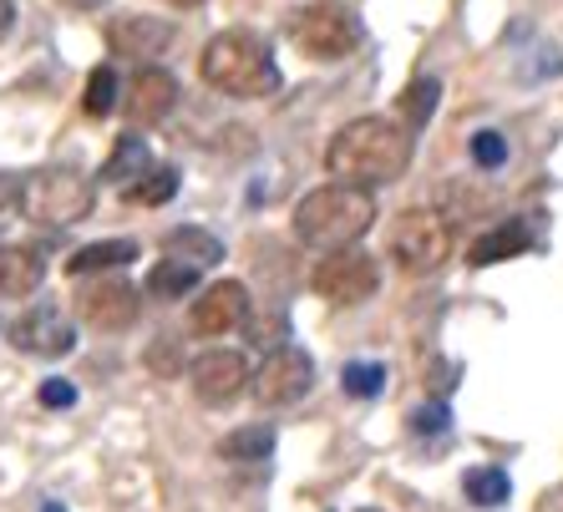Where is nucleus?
I'll return each instance as SVG.
<instances>
[{
	"instance_id": "nucleus-5",
	"label": "nucleus",
	"mask_w": 563,
	"mask_h": 512,
	"mask_svg": "<svg viewBox=\"0 0 563 512\" xmlns=\"http://www.w3.org/2000/svg\"><path fill=\"white\" fill-rule=\"evenodd\" d=\"M386 249H391L401 275H432L452 254V229L437 209H401L391 234H386Z\"/></svg>"
},
{
	"instance_id": "nucleus-35",
	"label": "nucleus",
	"mask_w": 563,
	"mask_h": 512,
	"mask_svg": "<svg viewBox=\"0 0 563 512\" xmlns=\"http://www.w3.org/2000/svg\"><path fill=\"white\" fill-rule=\"evenodd\" d=\"M41 512H66V508H62V502H41Z\"/></svg>"
},
{
	"instance_id": "nucleus-15",
	"label": "nucleus",
	"mask_w": 563,
	"mask_h": 512,
	"mask_svg": "<svg viewBox=\"0 0 563 512\" xmlns=\"http://www.w3.org/2000/svg\"><path fill=\"white\" fill-rule=\"evenodd\" d=\"M168 41L173 21H163V15H122L112 26V52L118 56H163Z\"/></svg>"
},
{
	"instance_id": "nucleus-14",
	"label": "nucleus",
	"mask_w": 563,
	"mask_h": 512,
	"mask_svg": "<svg viewBox=\"0 0 563 512\" xmlns=\"http://www.w3.org/2000/svg\"><path fill=\"white\" fill-rule=\"evenodd\" d=\"M46 279V259L26 244H0V300H26Z\"/></svg>"
},
{
	"instance_id": "nucleus-16",
	"label": "nucleus",
	"mask_w": 563,
	"mask_h": 512,
	"mask_svg": "<svg viewBox=\"0 0 563 512\" xmlns=\"http://www.w3.org/2000/svg\"><path fill=\"white\" fill-rule=\"evenodd\" d=\"M533 244V229L523 224V219H503V224H493L487 234L472 238L467 249V264H477V269H487V264H503V259H518V254Z\"/></svg>"
},
{
	"instance_id": "nucleus-19",
	"label": "nucleus",
	"mask_w": 563,
	"mask_h": 512,
	"mask_svg": "<svg viewBox=\"0 0 563 512\" xmlns=\"http://www.w3.org/2000/svg\"><path fill=\"white\" fill-rule=\"evenodd\" d=\"M198 275H203L198 264H184V259H173V254H163V259L147 269V294H153V300H163V304L184 300V294H194V289H198Z\"/></svg>"
},
{
	"instance_id": "nucleus-10",
	"label": "nucleus",
	"mask_w": 563,
	"mask_h": 512,
	"mask_svg": "<svg viewBox=\"0 0 563 512\" xmlns=\"http://www.w3.org/2000/svg\"><path fill=\"white\" fill-rule=\"evenodd\" d=\"M244 320H250V289H244V279H219V285L203 289L194 300V310H188V325H194V335H203V341L229 335V330H239Z\"/></svg>"
},
{
	"instance_id": "nucleus-2",
	"label": "nucleus",
	"mask_w": 563,
	"mask_h": 512,
	"mask_svg": "<svg viewBox=\"0 0 563 512\" xmlns=\"http://www.w3.org/2000/svg\"><path fill=\"white\" fill-rule=\"evenodd\" d=\"M198 77L209 81L213 92L223 97H269L279 92V66H275V52L269 41L250 26H229L203 46L198 56Z\"/></svg>"
},
{
	"instance_id": "nucleus-27",
	"label": "nucleus",
	"mask_w": 563,
	"mask_h": 512,
	"mask_svg": "<svg viewBox=\"0 0 563 512\" xmlns=\"http://www.w3.org/2000/svg\"><path fill=\"white\" fill-rule=\"evenodd\" d=\"M472 163L477 168H503L508 163V137L503 132H477L472 137Z\"/></svg>"
},
{
	"instance_id": "nucleus-3",
	"label": "nucleus",
	"mask_w": 563,
	"mask_h": 512,
	"mask_svg": "<svg viewBox=\"0 0 563 512\" xmlns=\"http://www.w3.org/2000/svg\"><path fill=\"white\" fill-rule=\"evenodd\" d=\"M376 224V198L355 183H325L295 203V238L310 249H351Z\"/></svg>"
},
{
	"instance_id": "nucleus-13",
	"label": "nucleus",
	"mask_w": 563,
	"mask_h": 512,
	"mask_svg": "<svg viewBox=\"0 0 563 512\" xmlns=\"http://www.w3.org/2000/svg\"><path fill=\"white\" fill-rule=\"evenodd\" d=\"M178 107V81H173V71H163V66H143V71H132L128 77V92H122V118L132 122V127H153V122H163Z\"/></svg>"
},
{
	"instance_id": "nucleus-24",
	"label": "nucleus",
	"mask_w": 563,
	"mask_h": 512,
	"mask_svg": "<svg viewBox=\"0 0 563 512\" xmlns=\"http://www.w3.org/2000/svg\"><path fill=\"white\" fill-rule=\"evenodd\" d=\"M118 102H122L118 66H97L92 77H87V92H81V112H87V118H107Z\"/></svg>"
},
{
	"instance_id": "nucleus-11",
	"label": "nucleus",
	"mask_w": 563,
	"mask_h": 512,
	"mask_svg": "<svg viewBox=\"0 0 563 512\" xmlns=\"http://www.w3.org/2000/svg\"><path fill=\"white\" fill-rule=\"evenodd\" d=\"M5 335H11L15 350L46 355V360H62V355H71V345H77V330H71V320H66L56 304H31Z\"/></svg>"
},
{
	"instance_id": "nucleus-34",
	"label": "nucleus",
	"mask_w": 563,
	"mask_h": 512,
	"mask_svg": "<svg viewBox=\"0 0 563 512\" xmlns=\"http://www.w3.org/2000/svg\"><path fill=\"white\" fill-rule=\"evenodd\" d=\"M168 5H178V11H194V5H203V0H168Z\"/></svg>"
},
{
	"instance_id": "nucleus-22",
	"label": "nucleus",
	"mask_w": 563,
	"mask_h": 512,
	"mask_svg": "<svg viewBox=\"0 0 563 512\" xmlns=\"http://www.w3.org/2000/svg\"><path fill=\"white\" fill-rule=\"evenodd\" d=\"M275 452V432L269 426H239L219 442V457L223 461H269Z\"/></svg>"
},
{
	"instance_id": "nucleus-7",
	"label": "nucleus",
	"mask_w": 563,
	"mask_h": 512,
	"mask_svg": "<svg viewBox=\"0 0 563 512\" xmlns=\"http://www.w3.org/2000/svg\"><path fill=\"white\" fill-rule=\"evenodd\" d=\"M310 289L330 304H361L380 289V264H376V254L355 249V244L351 249H330L325 259L314 264Z\"/></svg>"
},
{
	"instance_id": "nucleus-36",
	"label": "nucleus",
	"mask_w": 563,
	"mask_h": 512,
	"mask_svg": "<svg viewBox=\"0 0 563 512\" xmlns=\"http://www.w3.org/2000/svg\"><path fill=\"white\" fill-rule=\"evenodd\" d=\"M366 512H376V508H366Z\"/></svg>"
},
{
	"instance_id": "nucleus-1",
	"label": "nucleus",
	"mask_w": 563,
	"mask_h": 512,
	"mask_svg": "<svg viewBox=\"0 0 563 512\" xmlns=\"http://www.w3.org/2000/svg\"><path fill=\"white\" fill-rule=\"evenodd\" d=\"M325 168H330V178L355 183V188L396 183L411 168V132L396 118H355L330 137Z\"/></svg>"
},
{
	"instance_id": "nucleus-12",
	"label": "nucleus",
	"mask_w": 563,
	"mask_h": 512,
	"mask_svg": "<svg viewBox=\"0 0 563 512\" xmlns=\"http://www.w3.org/2000/svg\"><path fill=\"white\" fill-rule=\"evenodd\" d=\"M188 381H194L198 401H209V407H229V401L254 381V370H250V360H244L239 350H203L194 366H188Z\"/></svg>"
},
{
	"instance_id": "nucleus-6",
	"label": "nucleus",
	"mask_w": 563,
	"mask_h": 512,
	"mask_svg": "<svg viewBox=\"0 0 563 512\" xmlns=\"http://www.w3.org/2000/svg\"><path fill=\"white\" fill-rule=\"evenodd\" d=\"M289 41L300 46V56L310 62H341L361 46V15L341 0H314L295 15V26H289Z\"/></svg>"
},
{
	"instance_id": "nucleus-28",
	"label": "nucleus",
	"mask_w": 563,
	"mask_h": 512,
	"mask_svg": "<svg viewBox=\"0 0 563 512\" xmlns=\"http://www.w3.org/2000/svg\"><path fill=\"white\" fill-rule=\"evenodd\" d=\"M178 366H184V350H178V341L147 345V370H153V376H178Z\"/></svg>"
},
{
	"instance_id": "nucleus-23",
	"label": "nucleus",
	"mask_w": 563,
	"mask_h": 512,
	"mask_svg": "<svg viewBox=\"0 0 563 512\" xmlns=\"http://www.w3.org/2000/svg\"><path fill=\"white\" fill-rule=\"evenodd\" d=\"M462 492H467V502H477V508H498V502H508L512 482L503 467L487 461V467H472V472L462 477Z\"/></svg>"
},
{
	"instance_id": "nucleus-33",
	"label": "nucleus",
	"mask_w": 563,
	"mask_h": 512,
	"mask_svg": "<svg viewBox=\"0 0 563 512\" xmlns=\"http://www.w3.org/2000/svg\"><path fill=\"white\" fill-rule=\"evenodd\" d=\"M66 11H97V5H107V0H62Z\"/></svg>"
},
{
	"instance_id": "nucleus-20",
	"label": "nucleus",
	"mask_w": 563,
	"mask_h": 512,
	"mask_svg": "<svg viewBox=\"0 0 563 512\" xmlns=\"http://www.w3.org/2000/svg\"><path fill=\"white\" fill-rule=\"evenodd\" d=\"M147 168H153V153H147V143L137 137V132H128V137H118V147H112L102 178L107 183H118V188H128V183H137Z\"/></svg>"
},
{
	"instance_id": "nucleus-17",
	"label": "nucleus",
	"mask_w": 563,
	"mask_h": 512,
	"mask_svg": "<svg viewBox=\"0 0 563 512\" xmlns=\"http://www.w3.org/2000/svg\"><path fill=\"white\" fill-rule=\"evenodd\" d=\"M137 259V238H97V244H81L71 259H66V275H102V269H128Z\"/></svg>"
},
{
	"instance_id": "nucleus-21",
	"label": "nucleus",
	"mask_w": 563,
	"mask_h": 512,
	"mask_svg": "<svg viewBox=\"0 0 563 512\" xmlns=\"http://www.w3.org/2000/svg\"><path fill=\"white\" fill-rule=\"evenodd\" d=\"M173 193H178V168H147L137 183L122 188V203H137V209H163Z\"/></svg>"
},
{
	"instance_id": "nucleus-8",
	"label": "nucleus",
	"mask_w": 563,
	"mask_h": 512,
	"mask_svg": "<svg viewBox=\"0 0 563 512\" xmlns=\"http://www.w3.org/2000/svg\"><path fill=\"white\" fill-rule=\"evenodd\" d=\"M314 386V360L300 350V345H279V350L264 355V366L254 370V401L260 407H295L300 396H310Z\"/></svg>"
},
{
	"instance_id": "nucleus-18",
	"label": "nucleus",
	"mask_w": 563,
	"mask_h": 512,
	"mask_svg": "<svg viewBox=\"0 0 563 512\" xmlns=\"http://www.w3.org/2000/svg\"><path fill=\"white\" fill-rule=\"evenodd\" d=\"M163 254H173V259H184V264H198V269L223 264V244L213 234H203L198 224H184V229H173V234H163Z\"/></svg>"
},
{
	"instance_id": "nucleus-29",
	"label": "nucleus",
	"mask_w": 563,
	"mask_h": 512,
	"mask_svg": "<svg viewBox=\"0 0 563 512\" xmlns=\"http://www.w3.org/2000/svg\"><path fill=\"white\" fill-rule=\"evenodd\" d=\"M41 407L46 411H66V407H77V386L62 381V376H52V381H41Z\"/></svg>"
},
{
	"instance_id": "nucleus-25",
	"label": "nucleus",
	"mask_w": 563,
	"mask_h": 512,
	"mask_svg": "<svg viewBox=\"0 0 563 512\" xmlns=\"http://www.w3.org/2000/svg\"><path fill=\"white\" fill-rule=\"evenodd\" d=\"M437 92H442V87H437V77L411 81L407 92H401V102H396V112H401V127L417 132L421 122L432 118V112H437Z\"/></svg>"
},
{
	"instance_id": "nucleus-9",
	"label": "nucleus",
	"mask_w": 563,
	"mask_h": 512,
	"mask_svg": "<svg viewBox=\"0 0 563 512\" xmlns=\"http://www.w3.org/2000/svg\"><path fill=\"white\" fill-rule=\"evenodd\" d=\"M77 310L87 325L112 335V330H128L132 320L143 315V289L128 285V279H92V285H81Z\"/></svg>"
},
{
	"instance_id": "nucleus-26",
	"label": "nucleus",
	"mask_w": 563,
	"mask_h": 512,
	"mask_svg": "<svg viewBox=\"0 0 563 512\" xmlns=\"http://www.w3.org/2000/svg\"><path fill=\"white\" fill-rule=\"evenodd\" d=\"M341 386H345V396H355V401L380 396V386H386V366H380V360H351V366L341 370Z\"/></svg>"
},
{
	"instance_id": "nucleus-4",
	"label": "nucleus",
	"mask_w": 563,
	"mask_h": 512,
	"mask_svg": "<svg viewBox=\"0 0 563 512\" xmlns=\"http://www.w3.org/2000/svg\"><path fill=\"white\" fill-rule=\"evenodd\" d=\"M21 213L31 224H46V229H66V224H81L97 203V178H87L81 168H46V172H31L21 178Z\"/></svg>"
},
{
	"instance_id": "nucleus-32",
	"label": "nucleus",
	"mask_w": 563,
	"mask_h": 512,
	"mask_svg": "<svg viewBox=\"0 0 563 512\" xmlns=\"http://www.w3.org/2000/svg\"><path fill=\"white\" fill-rule=\"evenodd\" d=\"M11 26H15V5L11 0H0V36H11Z\"/></svg>"
},
{
	"instance_id": "nucleus-30",
	"label": "nucleus",
	"mask_w": 563,
	"mask_h": 512,
	"mask_svg": "<svg viewBox=\"0 0 563 512\" xmlns=\"http://www.w3.org/2000/svg\"><path fill=\"white\" fill-rule=\"evenodd\" d=\"M452 426V411L437 401V407H421L417 416H411V432H446Z\"/></svg>"
},
{
	"instance_id": "nucleus-31",
	"label": "nucleus",
	"mask_w": 563,
	"mask_h": 512,
	"mask_svg": "<svg viewBox=\"0 0 563 512\" xmlns=\"http://www.w3.org/2000/svg\"><path fill=\"white\" fill-rule=\"evenodd\" d=\"M15 198H21V178H11V172H0V209H11Z\"/></svg>"
}]
</instances>
